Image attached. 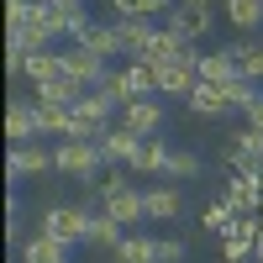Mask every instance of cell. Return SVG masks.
I'll return each mask as SVG.
<instances>
[{"mask_svg":"<svg viewBox=\"0 0 263 263\" xmlns=\"http://www.w3.org/2000/svg\"><path fill=\"white\" fill-rule=\"evenodd\" d=\"M100 90L126 105V100H142V95H158V79H153L147 63H111V74H105Z\"/></svg>","mask_w":263,"mask_h":263,"instance_id":"obj_3","label":"cell"},{"mask_svg":"<svg viewBox=\"0 0 263 263\" xmlns=\"http://www.w3.org/2000/svg\"><path fill=\"white\" fill-rule=\"evenodd\" d=\"M253 248L258 242H248V237H221V258L227 263H253Z\"/></svg>","mask_w":263,"mask_h":263,"instance_id":"obj_31","label":"cell"},{"mask_svg":"<svg viewBox=\"0 0 263 263\" xmlns=\"http://www.w3.org/2000/svg\"><path fill=\"white\" fill-rule=\"evenodd\" d=\"M147 69H153V79H158V95L190 100L195 84H200V69H195V63H147Z\"/></svg>","mask_w":263,"mask_h":263,"instance_id":"obj_13","label":"cell"},{"mask_svg":"<svg viewBox=\"0 0 263 263\" xmlns=\"http://www.w3.org/2000/svg\"><path fill=\"white\" fill-rule=\"evenodd\" d=\"M221 200H227L237 216H258V211H263V174H232L227 190H221Z\"/></svg>","mask_w":263,"mask_h":263,"instance_id":"obj_10","label":"cell"},{"mask_svg":"<svg viewBox=\"0 0 263 263\" xmlns=\"http://www.w3.org/2000/svg\"><path fill=\"white\" fill-rule=\"evenodd\" d=\"M79 95H84V90H79L74 79H53V84H42V90H37L42 105H69V111L79 105Z\"/></svg>","mask_w":263,"mask_h":263,"instance_id":"obj_26","label":"cell"},{"mask_svg":"<svg viewBox=\"0 0 263 263\" xmlns=\"http://www.w3.org/2000/svg\"><path fill=\"white\" fill-rule=\"evenodd\" d=\"M142 63H195V69H200V48H195V42H184L179 32L158 27V37H153V48H147Z\"/></svg>","mask_w":263,"mask_h":263,"instance_id":"obj_11","label":"cell"},{"mask_svg":"<svg viewBox=\"0 0 263 263\" xmlns=\"http://www.w3.org/2000/svg\"><path fill=\"white\" fill-rule=\"evenodd\" d=\"M158 263H184V242L179 237H158Z\"/></svg>","mask_w":263,"mask_h":263,"instance_id":"obj_33","label":"cell"},{"mask_svg":"<svg viewBox=\"0 0 263 263\" xmlns=\"http://www.w3.org/2000/svg\"><path fill=\"white\" fill-rule=\"evenodd\" d=\"M21 263H69V248L58 242V237H48V232H32L27 242H21Z\"/></svg>","mask_w":263,"mask_h":263,"instance_id":"obj_19","label":"cell"},{"mask_svg":"<svg viewBox=\"0 0 263 263\" xmlns=\"http://www.w3.org/2000/svg\"><path fill=\"white\" fill-rule=\"evenodd\" d=\"M79 48H90V53H100V58H121V32H116V21H95V27L79 37Z\"/></svg>","mask_w":263,"mask_h":263,"instance_id":"obj_21","label":"cell"},{"mask_svg":"<svg viewBox=\"0 0 263 263\" xmlns=\"http://www.w3.org/2000/svg\"><path fill=\"white\" fill-rule=\"evenodd\" d=\"M105 74H111V58L79 48V42H69V48H63V79H74L79 90H100Z\"/></svg>","mask_w":263,"mask_h":263,"instance_id":"obj_7","label":"cell"},{"mask_svg":"<svg viewBox=\"0 0 263 263\" xmlns=\"http://www.w3.org/2000/svg\"><path fill=\"white\" fill-rule=\"evenodd\" d=\"M200 79L205 84H237L242 74H237V63L227 48H216V53H200Z\"/></svg>","mask_w":263,"mask_h":263,"instance_id":"obj_23","label":"cell"},{"mask_svg":"<svg viewBox=\"0 0 263 263\" xmlns=\"http://www.w3.org/2000/svg\"><path fill=\"white\" fill-rule=\"evenodd\" d=\"M242 116H248V126H253V132H263V90H258V95L242 105Z\"/></svg>","mask_w":263,"mask_h":263,"instance_id":"obj_34","label":"cell"},{"mask_svg":"<svg viewBox=\"0 0 263 263\" xmlns=\"http://www.w3.org/2000/svg\"><path fill=\"white\" fill-rule=\"evenodd\" d=\"M116 32H121V58L126 63H142L147 48H153V37H158L153 21H116Z\"/></svg>","mask_w":263,"mask_h":263,"instance_id":"obj_17","label":"cell"},{"mask_svg":"<svg viewBox=\"0 0 263 263\" xmlns=\"http://www.w3.org/2000/svg\"><path fill=\"white\" fill-rule=\"evenodd\" d=\"M116 126H126L132 137H158V132H163V100H158V95L126 100V105H121V121H116Z\"/></svg>","mask_w":263,"mask_h":263,"instance_id":"obj_8","label":"cell"},{"mask_svg":"<svg viewBox=\"0 0 263 263\" xmlns=\"http://www.w3.org/2000/svg\"><path fill=\"white\" fill-rule=\"evenodd\" d=\"M221 6H227V16L237 21V27H242V37L263 21V0H221Z\"/></svg>","mask_w":263,"mask_h":263,"instance_id":"obj_28","label":"cell"},{"mask_svg":"<svg viewBox=\"0 0 263 263\" xmlns=\"http://www.w3.org/2000/svg\"><path fill=\"white\" fill-rule=\"evenodd\" d=\"M137 142H142V137H132L126 126H111V132H105V137H100L95 147H100V158H105V163L132 168V158H137Z\"/></svg>","mask_w":263,"mask_h":263,"instance_id":"obj_18","label":"cell"},{"mask_svg":"<svg viewBox=\"0 0 263 263\" xmlns=\"http://www.w3.org/2000/svg\"><path fill=\"white\" fill-rule=\"evenodd\" d=\"M163 163H168V142L142 137V142H137V158H132L126 174H158V179H163Z\"/></svg>","mask_w":263,"mask_h":263,"instance_id":"obj_22","label":"cell"},{"mask_svg":"<svg viewBox=\"0 0 263 263\" xmlns=\"http://www.w3.org/2000/svg\"><path fill=\"white\" fill-rule=\"evenodd\" d=\"M116 263H158V237H147V232H126V242L116 248Z\"/></svg>","mask_w":263,"mask_h":263,"instance_id":"obj_24","label":"cell"},{"mask_svg":"<svg viewBox=\"0 0 263 263\" xmlns=\"http://www.w3.org/2000/svg\"><path fill=\"white\" fill-rule=\"evenodd\" d=\"M126 242V232H121V221H111L105 211H95V221H90V248H105V253H116Z\"/></svg>","mask_w":263,"mask_h":263,"instance_id":"obj_25","label":"cell"},{"mask_svg":"<svg viewBox=\"0 0 263 263\" xmlns=\"http://www.w3.org/2000/svg\"><path fill=\"white\" fill-rule=\"evenodd\" d=\"M95 200H100V211L111 216V221H121V227H142L147 221V184H132V174H111V179H100L95 184Z\"/></svg>","mask_w":263,"mask_h":263,"instance_id":"obj_1","label":"cell"},{"mask_svg":"<svg viewBox=\"0 0 263 263\" xmlns=\"http://www.w3.org/2000/svg\"><path fill=\"white\" fill-rule=\"evenodd\" d=\"M190 111L195 116H227L237 111V100H232V84H195V95H190Z\"/></svg>","mask_w":263,"mask_h":263,"instance_id":"obj_15","label":"cell"},{"mask_svg":"<svg viewBox=\"0 0 263 263\" xmlns=\"http://www.w3.org/2000/svg\"><path fill=\"white\" fill-rule=\"evenodd\" d=\"M227 53H232V63H237L242 79H263V42L237 37V42H227Z\"/></svg>","mask_w":263,"mask_h":263,"instance_id":"obj_20","label":"cell"},{"mask_svg":"<svg viewBox=\"0 0 263 263\" xmlns=\"http://www.w3.org/2000/svg\"><path fill=\"white\" fill-rule=\"evenodd\" d=\"M227 158H232V174H263V132H253V126L232 132Z\"/></svg>","mask_w":263,"mask_h":263,"instance_id":"obj_9","label":"cell"},{"mask_svg":"<svg viewBox=\"0 0 263 263\" xmlns=\"http://www.w3.org/2000/svg\"><path fill=\"white\" fill-rule=\"evenodd\" d=\"M90 221H95V211H84V205H48L42 211V232L58 237L63 248L90 242Z\"/></svg>","mask_w":263,"mask_h":263,"instance_id":"obj_6","label":"cell"},{"mask_svg":"<svg viewBox=\"0 0 263 263\" xmlns=\"http://www.w3.org/2000/svg\"><path fill=\"white\" fill-rule=\"evenodd\" d=\"M32 16H37V0H6V27H21Z\"/></svg>","mask_w":263,"mask_h":263,"instance_id":"obj_32","label":"cell"},{"mask_svg":"<svg viewBox=\"0 0 263 263\" xmlns=\"http://www.w3.org/2000/svg\"><path fill=\"white\" fill-rule=\"evenodd\" d=\"M53 158H58V174L63 179H79V184H90L95 174H100V147L95 142H79V137H63V142H53Z\"/></svg>","mask_w":263,"mask_h":263,"instance_id":"obj_4","label":"cell"},{"mask_svg":"<svg viewBox=\"0 0 263 263\" xmlns=\"http://www.w3.org/2000/svg\"><path fill=\"white\" fill-rule=\"evenodd\" d=\"M174 6H184V11H211L216 0H174Z\"/></svg>","mask_w":263,"mask_h":263,"instance_id":"obj_35","label":"cell"},{"mask_svg":"<svg viewBox=\"0 0 263 263\" xmlns=\"http://www.w3.org/2000/svg\"><path fill=\"white\" fill-rule=\"evenodd\" d=\"M116 21H153L158 16V0H111Z\"/></svg>","mask_w":263,"mask_h":263,"instance_id":"obj_30","label":"cell"},{"mask_svg":"<svg viewBox=\"0 0 263 263\" xmlns=\"http://www.w3.org/2000/svg\"><path fill=\"white\" fill-rule=\"evenodd\" d=\"M184 211V190L163 179V184H147V221H174Z\"/></svg>","mask_w":263,"mask_h":263,"instance_id":"obj_16","label":"cell"},{"mask_svg":"<svg viewBox=\"0 0 263 263\" xmlns=\"http://www.w3.org/2000/svg\"><path fill=\"white\" fill-rule=\"evenodd\" d=\"M211 21H216L211 11H184V6H168V11H163V27H168V32H179L184 42L211 37Z\"/></svg>","mask_w":263,"mask_h":263,"instance_id":"obj_14","label":"cell"},{"mask_svg":"<svg viewBox=\"0 0 263 263\" xmlns=\"http://www.w3.org/2000/svg\"><path fill=\"white\" fill-rule=\"evenodd\" d=\"M116 116H121V100H111L105 90H84L79 105H74V132H69V137H79V142H100L105 132L116 126Z\"/></svg>","mask_w":263,"mask_h":263,"instance_id":"obj_2","label":"cell"},{"mask_svg":"<svg viewBox=\"0 0 263 263\" xmlns=\"http://www.w3.org/2000/svg\"><path fill=\"white\" fill-rule=\"evenodd\" d=\"M232 221H237V211H232L227 200L200 205V227H205V232H221V237H227V232H232Z\"/></svg>","mask_w":263,"mask_h":263,"instance_id":"obj_29","label":"cell"},{"mask_svg":"<svg viewBox=\"0 0 263 263\" xmlns=\"http://www.w3.org/2000/svg\"><path fill=\"white\" fill-rule=\"evenodd\" d=\"M195 174H200V158H195V153H184V147H168V163H163V179H195Z\"/></svg>","mask_w":263,"mask_h":263,"instance_id":"obj_27","label":"cell"},{"mask_svg":"<svg viewBox=\"0 0 263 263\" xmlns=\"http://www.w3.org/2000/svg\"><path fill=\"white\" fill-rule=\"evenodd\" d=\"M6 174H11V184H21V179H42V174H58V158H53L48 142H11V153H6Z\"/></svg>","mask_w":263,"mask_h":263,"instance_id":"obj_5","label":"cell"},{"mask_svg":"<svg viewBox=\"0 0 263 263\" xmlns=\"http://www.w3.org/2000/svg\"><path fill=\"white\" fill-rule=\"evenodd\" d=\"M6 137H11V142H37V137H42L37 95H32V100H11V105H6Z\"/></svg>","mask_w":263,"mask_h":263,"instance_id":"obj_12","label":"cell"}]
</instances>
